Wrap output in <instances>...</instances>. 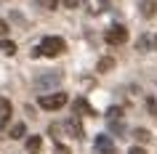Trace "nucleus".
<instances>
[{"instance_id":"f257e3e1","label":"nucleus","mask_w":157,"mask_h":154,"mask_svg":"<svg viewBox=\"0 0 157 154\" xmlns=\"http://www.w3.org/2000/svg\"><path fill=\"white\" fill-rule=\"evenodd\" d=\"M67 93H61V90H56V93H45V96L37 98V104H40V109H45V112H56V109H61V106H67Z\"/></svg>"},{"instance_id":"f03ea898","label":"nucleus","mask_w":157,"mask_h":154,"mask_svg":"<svg viewBox=\"0 0 157 154\" xmlns=\"http://www.w3.org/2000/svg\"><path fill=\"white\" fill-rule=\"evenodd\" d=\"M40 51H43V56H59V53L67 51V43L61 37H56V35H48V37H43Z\"/></svg>"},{"instance_id":"7ed1b4c3","label":"nucleus","mask_w":157,"mask_h":154,"mask_svg":"<svg viewBox=\"0 0 157 154\" xmlns=\"http://www.w3.org/2000/svg\"><path fill=\"white\" fill-rule=\"evenodd\" d=\"M104 40H107L109 45H123V43L128 40V29H125L123 24L109 27V29H107V35H104Z\"/></svg>"},{"instance_id":"20e7f679","label":"nucleus","mask_w":157,"mask_h":154,"mask_svg":"<svg viewBox=\"0 0 157 154\" xmlns=\"http://www.w3.org/2000/svg\"><path fill=\"white\" fill-rule=\"evenodd\" d=\"M64 130H67L72 138H77V141L85 136V130H83V125H80V120H77V117H69V120L64 122Z\"/></svg>"},{"instance_id":"39448f33","label":"nucleus","mask_w":157,"mask_h":154,"mask_svg":"<svg viewBox=\"0 0 157 154\" xmlns=\"http://www.w3.org/2000/svg\"><path fill=\"white\" fill-rule=\"evenodd\" d=\"M96 152L99 154H115V144L109 136H96Z\"/></svg>"},{"instance_id":"423d86ee","label":"nucleus","mask_w":157,"mask_h":154,"mask_svg":"<svg viewBox=\"0 0 157 154\" xmlns=\"http://www.w3.org/2000/svg\"><path fill=\"white\" fill-rule=\"evenodd\" d=\"M11 114H13V106H11V101L0 96V128H3V125L11 120Z\"/></svg>"},{"instance_id":"0eeeda50","label":"nucleus","mask_w":157,"mask_h":154,"mask_svg":"<svg viewBox=\"0 0 157 154\" xmlns=\"http://www.w3.org/2000/svg\"><path fill=\"white\" fill-rule=\"evenodd\" d=\"M85 8L91 11V13H104V11L109 8V0H83Z\"/></svg>"},{"instance_id":"6e6552de","label":"nucleus","mask_w":157,"mask_h":154,"mask_svg":"<svg viewBox=\"0 0 157 154\" xmlns=\"http://www.w3.org/2000/svg\"><path fill=\"white\" fill-rule=\"evenodd\" d=\"M59 80H61V74H45V77H37V88H40V90L53 88V85H59Z\"/></svg>"},{"instance_id":"1a4fd4ad","label":"nucleus","mask_w":157,"mask_h":154,"mask_svg":"<svg viewBox=\"0 0 157 154\" xmlns=\"http://www.w3.org/2000/svg\"><path fill=\"white\" fill-rule=\"evenodd\" d=\"M72 109H75V114H91V117H96V112L91 109V104H88L85 98H77L72 104Z\"/></svg>"},{"instance_id":"9d476101","label":"nucleus","mask_w":157,"mask_h":154,"mask_svg":"<svg viewBox=\"0 0 157 154\" xmlns=\"http://www.w3.org/2000/svg\"><path fill=\"white\" fill-rule=\"evenodd\" d=\"M139 8H141V13H144L147 19H152V16L157 13V3H155V0H141Z\"/></svg>"},{"instance_id":"9b49d317","label":"nucleus","mask_w":157,"mask_h":154,"mask_svg":"<svg viewBox=\"0 0 157 154\" xmlns=\"http://www.w3.org/2000/svg\"><path fill=\"white\" fill-rule=\"evenodd\" d=\"M40 149H43V138L40 136H29L27 138V152L29 154H37Z\"/></svg>"},{"instance_id":"f8f14e48","label":"nucleus","mask_w":157,"mask_h":154,"mask_svg":"<svg viewBox=\"0 0 157 154\" xmlns=\"http://www.w3.org/2000/svg\"><path fill=\"white\" fill-rule=\"evenodd\" d=\"M96 69H99V72H109V69H115V58H109V56L99 58V64H96Z\"/></svg>"},{"instance_id":"ddd939ff","label":"nucleus","mask_w":157,"mask_h":154,"mask_svg":"<svg viewBox=\"0 0 157 154\" xmlns=\"http://www.w3.org/2000/svg\"><path fill=\"white\" fill-rule=\"evenodd\" d=\"M24 133H27V125H24V122H16V125L8 130L11 138H24Z\"/></svg>"},{"instance_id":"4468645a","label":"nucleus","mask_w":157,"mask_h":154,"mask_svg":"<svg viewBox=\"0 0 157 154\" xmlns=\"http://www.w3.org/2000/svg\"><path fill=\"white\" fill-rule=\"evenodd\" d=\"M0 51H3L6 56H13V53H16V43L13 40H0Z\"/></svg>"},{"instance_id":"2eb2a0df","label":"nucleus","mask_w":157,"mask_h":154,"mask_svg":"<svg viewBox=\"0 0 157 154\" xmlns=\"http://www.w3.org/2000/svg\"><path fill=\"white\" fill-rule=\"evenodd\" d=\"M133 138H139V141H144V144H147V141H149V130L136 128V130H133Z\"/></svg>"},{"instance_id":"dca6fc26","label":"nucleus","mask_w":157,"mask_h":154,"mask_svg":"<svg viewBox=\"0 0 157 154\" xmlns=\"http://www.w3.org/2000/svg\"><path fill=\"white\" fill-rule=\"evenodd\" d=\"M37 6H40V8H45V11H53L59 6V0H37Z\"/></svg>"},{"instance_id":"f3484780","label":"nucleus","mask_w":157,"mask_h":154,"mask_svg":"<svg viewBox=\"0 0 157 154\" xmlns=\"http://www.w3.org/2000/svg\"><path fill=\"white\" fill-rule=\"evenodd\" d=\"M120 114H123V109H120V106H109V109H107V117H109V120H117Z\"/></svg>"},{"instance_id":"a211bd4d","label":"nucleus","mask_w":157,"mask_h":154,"mask_svg":"<svg viewBox=\"0 0 157 154\" xmlns=\"http://www.w3.org/2000/svg\"><path fill=\"white\" fill-rule=\"evenodd\" d=\"M53 152H56V154H72V152H69V146L59 144V141H56V149H53Z\"/></svg>"},{"instance_id":"6ab92c4d","label":"nucleus","mask_w":157,"mask_h":154,"mask_svg":"<svg viewBox=\"0 0 157 154\" xmlns=\"http://www.w3.org/2000/svg\"><path fill=\"white\" fill-rule=\"evenodd\" d=\"M147 106H149V112H152V117H157V104H155V98H147Z\"/></svg>"},{"instance_id":"aec40b11","label":"nucleus","mask_w":157,"mask_h":154,"mask_svg":"<svg viewBox=\"0 0 157 154\" xmlns=\"http://www.w3.org/2000/svg\"><path fill=\"white\" fill-rule=\"evenodd\" d=\"M64 3V8H77L80 6V0H61Z\"/></svg>"},{"instance_id":"412c9836","label":"nucleus","mask_w":157,"mask_h":154,"mask_svg":"<svg viewBox=\"0 0 157 154\" xmlns=\"http://www.w3.org/2000/svg\"><path fill=\"white\" fill-rule=\"evenodd\" d=\"M8 32V24H6V21H3V19H0V37H3V35Z\"/></svg>"},{"instance_id":"4be33fe9","label":"nucleus","mask_w":157,"mask_h":154,"mask_svg":"<svg viewBox=\"0 0 157 154\" xmlns=\"http://www.w3.org/2000/svg\"><path fill=\"white\" fill-rule=\"evenodd\" d=\"M128 154H147V152H144L141 146H133V149H131V152H128Z\"/></svg>"},{"instance_id":"5701e85b","label":"nucleus","mask_w":157,"mask_h":154,"mask_svg":"<svg viewBox=\"0 0 157 154\" xmlns=\"http://www.w3.org/2000/svg\"><path fill=\"white\" fill-rule=\"evenodd\" d=\"M155 43H157V40H155Z\"/></svg>"}]
</instances>
